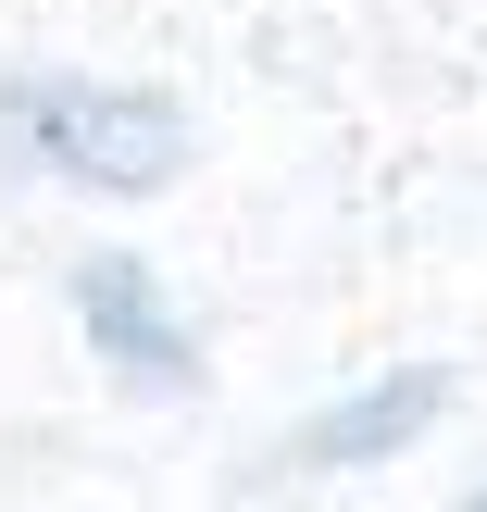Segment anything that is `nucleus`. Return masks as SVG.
I'll return each mask as SVG.
<instances>
[{
    "instance_id": "nucleus-4",
    "label": "nucleus",
    "mask_w": 487,
    "mask_h": 512,
    "mask_svg": "<svg viewBox=\"0 0 487 512\" xmlns=\"http://www.w3.org/2000/svg\"><path fill=\"white\" fill-rule=\"evenodd\" d=\"M450 512H487V488H475V500H450Z\"/></svg>"
},
{
    "instance_id": "nucleus-1",
    "label": "nucleus",
    "mask_w": 487,
    "mask_h": 512,
    "mask_svg": "<svg viewBox=\"0 0 487 512\" xmlns=\"http://www.w3.org/2000/svg\"><path fill=\"white\" fill-rule=\"evenodd\" d=\"M0 138L25 150V163L75 175V188H175V163H188V125H175V100L150 88H100V75H13L0 88Z\"/></svg>"
},
{
    "instance_id": "nucleus-2",
    "label": "nucleus",
    "mask_w": 487,
    "mask_h": 512,
    "mask_svg": "<svg viewBox=\"0 0 487 512\" xmlns=\"http://www.w3.org/2000/svg\"><path fill=\"white\" fill-rule=\"evenodd\" d=\"M75 325H88V338L113 350V375H138V388H188L200 375L188 325L163 313V288H150L138 250H88V263H75Z\"/></svg>"
},
{
    "instance_id": "nucleus-3",
    "label": "nucleus",
    "mask_w": 487,
    "mask_h": 512,
    "mask_svg": "<svg viewBox=\"0 0 487 512\" xmlns=\"http://www.w3.org/2000/svg\"><path fill=\"white\" fill-rule=\"evenodd\" d=\"M438 413H450V375H438V363H400V375H375V388H350L338 413H313L288 450H275V463H288V475H350V463L413 450Z\"/></svg>"
}]
</instances>
